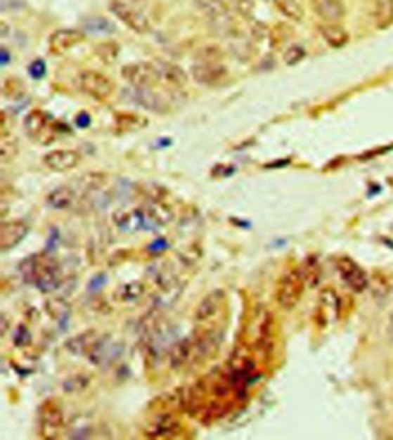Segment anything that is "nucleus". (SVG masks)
I'll return each mask as SVG.
<instances>
[{"label":"nucleus","mask_w":393,"mask_h":440,"mask_svg":"<svg viewBox=\"0 0 393 440\" xmlns=\"http://www.w3.org/2000/svg\"><path fill=\"white\" fill-rule=\"evenodd\" d=\"M304 275L300 268H293L286 272L279 280L276 292V299L279 306L291 310L300 302L304 292Z\"/></svg>","instance_id":"f257e3e1"},{"label":"nucleus","mask_w":393,"mask_h":440,"mask_svg":"<svg viewBox=\"0 0 393 440\" xmlns=\"http://www.w3.org/2000/svg\"><path fill=\"white\" fill-rule=\"evenodd\" d=\"M122 77L133 88H153L160 82L156 65L150 63H131L122 68Z\"/></svg>","instance_id":"f03ea898"},{"label":"nucleus","mask_w":393,"mask_h":440,"mask_svg":"<svg viewBox=\"0 0 393 440\" xmlns=\"http://www.w3.org/2000/svg\"><path fill=\"white\" fill-rule=\"evenodd\" d=\"M27 134L43 144H50L55 140V128L52 119L42 110H32L25 119Z\"/></svg>","instance_id":"7ed1b4c3"},{"label":"nucleus","mask_w":393,"mask_h":440,"mask_svg":"<svg viewBox=\"0 0 393 440\" xmlns=\"http://www.w3.org/2000/svg\"><path fill=\"white\" fill-rule=\"evenodd\" d=\"M79 84L84 93L97 101H105L115 91L112 81L96 70H86L81 73Z\"/></svg>","instance_id":"20e7f679"},{"label":"nucleus","mask_w":393,"mask_h":440,"mask_svg":"<svg viewBox=\"0 0 393 440\" xmlns=\"http://www.w3.org/2000/svg\"><path fill=\"white\" fill-rule=\"evenodd\" d=\"M336 268L342 280L355 293H362L368 287L369 280L367 273L356 261L347 256L337 259Z\"/></svg>","instance_id":"39448f33"},{"label":"nucleus","mask_w":393,"mask_h":440,"mask_svg":"<svg viewBox=\"0 0 393 440\" xmlns=\"http://www.w3.org/2000/svg\"><path fill=\"white\" fill-rule=\"evenodd\" d=\"M110 8L124 25L136 34H146L150 30V23L147 16L131 5L124 1H113Z\"/></svg>","instance_id":"423d86ee"},{"label":"nucleus","mask_w":393,"mask_h":440,"mask_svg":"<svg viewBox=\"0 0 393 440\" xmlns=\"http://www.w3.org/2000/svg\"><path fill=\"white\" fill-rule=\"evenodd\" d=\"M60 271L55 261L49 259L46 263H42L37 256L32 284H35L36 287L43 293H50L57 290L60 286Z\"/></svg>","instance_id":"0eeeda50"},{"label":"nucleus","mask_w":393,"mask_h":440,"mask_svg":"<svg viewBox=\"0 0 393 440\" xmlns=\"http://www.w3.org/2000/svg\"><path fill=\"white\" fill-rule=\"evenodd\" d=\"M194 80L205 86H214L227 77V70L219 61H198L192 67Z\"/></svg>","instance_id":"6e6552de"},{"label":"nucleus","mask_w":393,"mask_h":440,"mask_svg":"<svg viewBox=\"0 0 393 440\" xmlns=\"http://www.w3.org/2000/svg\"><path fill=\"white\" fill-rule=\"evenodd\" d=\"M86 39L84 32L79 29H59L53 32L49 39V48L51 53L61 56L70 51V48L80 44Z\"/></svg>","instance_id":"1a4fd4ad"},{"label":"nucleus","mask_w":393,"mask_h":440,"mask_svg":"<svg viewBox=\"0 0 393 440\" xmlns=\"http://www.w3.org/2000/svg\"><path fill=\"white\" fill-rule=\"evenodd\" d=\"M198 8L210 19L218 28L230 29V11L223 0H195Z\"/></svg>","instance_id":"9d476101"},{"label":"nucleus","mask_w":393,"mask_h":440,"mask_svg":"<svg viewBox=\"0 0 393 440\" xmlns=\"http://www.w3.org/2000/svg\"><path fill=\"white\" fill-rule=\"evenodd\" d=\"M160 82L169 89H180L188 82V77L183 68L169 61L160 60L156 63Z\"/></svg>","instance_id":"9b49d317"},{"label":"nucleus","mask_w":393,"mask_h":440,"mask_svg":"<svg viewBox=\"0 0 393 440\" xmlns=\"http://www.w3.org/2000/svg\"><path fill=\"white\" fill-rule=\"evenodd\" d=\"M28 233V226L21 220L4 221L0 226V248L10 250L18 246Z\"/></svg>","instance_id":"f8f14e48"},{"label":"nucleus","mask_w":393,"mask_h":440,"mask_svg":"<svg viewBox=\"0 0 393 440\" xmlns=\"http://www.w3.org/2000/svg\"><path fill=\"white\" fill-rule=\"evenodd\" d=\"M81 156L74 150H53L43 158L45 165L55 172H67L80 163Z\"/></svg>","instance_id":"ddd939ff"},{"label":"nucleus","mask_w":393,"mask_h":440,"mask_svg":"<svg viewBox=\"0 0 393 440\" xmlns=\"http://www.w3.org/2000/svg\"><path fill=\"white\" fill-rule=\"evenodd\" d=\"M128 99H131L135 104L143 106L146 109L154 112L165 111L167 103L160 95L154 93L151 88H133L127 93Z\"/></svg>","instance_id":"4468645a"},{"label":"nucleus","mask_w":393,"mask_h":440,"mask_svg":"<svg viewBox=\"0 0 393 440\" xmlns=\"http://www.w3.org/2000/svg\"><path fill=\"white\" fill-rule=\"evenodd\" d=\"M311 7L317 16L330 23L342 20L346 13L342 0H311Z\"/></svg>","instance_id":"2eb2a0df"},{"label":"nucleus","mask_w":393,"mask_h":440,"mask_svg":"<svg viewBox=\"0 0 393 440\" xmlns=\"http://www.w3.org/2000/svg\"><path fill=\"white\" fill-rule=\"evenodd\" d=\"M115 225L127 233H135L146 227V216L141 210L118 211L113 214Z\"/></svg>","instance_id":"dca6fc26"},{"label":"nucleus","mask_w":393,"mask_h":440,"mask_svg":"<svg viewBox=\"0 0 393 440\" xmlns=\"http://www.w3.org/2000/svg\"><path fill=\"white\" fill-rule=\"evenodd\" d=\"M148 124H149V120L138 113L124 112V113L115 115V129L119 134L141 131L147 127Z\"/></svg>","instance_id":"f3484780"},{"label":"nucleus","mask_w":393,"mask_h":440,"mask_svg":"<svg viewBox=\"0 0 393 440\" xmlns=\"http://www.w3.org/2000/svg\"><path fill=\"white\" fill-rule=\"evenodd\" d=\"M318 32L326 44H329L331 48H340L349 43V32L336 23L328 22L321 25L318 27Z\"/></svg>","instance_id":"a211bd4d"},{"label":"nucleus","mask_w":393,"mask_h":440,"mask_svg":"<svg viewBox=\"0 0 393 440\" xmlns=\"http://www.w3.org/2000/svg\"><path fill=\"white\" fill-rule=\"evenodd\" d=\"M375 25L378 29H387L393 25V0H374Z\"/></svg>","instance_id":"6ab92c4d"},{"label":"nucleus","mask_w":393,"mask_h":440,"mask_svg":"<svg viewBox=\"0 0 393 440\" xmlns=\"http://www.w3.org/2000/svg\"><path fill=\"white\" fill-rule=\"evenodd\" d=\"M74 198H75V195L73 190L70 187L64 186L50 193L46 201H48V205L56 210H65L73 205Z\"/></svg>","instance_id":"aec40b11"},{"label":"nucleus","mask_w":393,"mask_h":440,"mask_svg":"<svg viewBox=\"0 0 393 440\" xmlns=\"http://www.w3.org/2000/svg\"><path fill=\"white\" fill-rule=\"evenodd\" d=\"M19 142L11 133L1 134L0 138V158L3 163L14 160L20 151Z\"/></svg>","instance_id":"412c9836"},{"label":"nucleus","mask_w":393,"mask_h":440,"mask_svg":"<svg viewBox=\"0 0 393 440\" xmlns=\"http://www.w3.org/2000/svg\"><path fill=\"white\" fill-rule=\"evenodd\" d=\"M171 218H172V214H171V211L167 207L155 203V205L148 207L147 216H146V226H147L148 220H150L149 223L151 225L158 226V225H164V224L169 223Z\"/></svg>","instance_id":"4be33fe9"},{"label":"nucleus","mask_w":393,"mask_h":440,"mask_svg":"<svg viewBox=\"0 0 393 440\" xmlns=\"http://www.w3.org/2000/svg\"><path fill=\"white\" fill-rule=\"evenodd\" d=\"M276 7L283 15L293 21H300L304 18V10L297 0H273Z\"/></svg>","instance_id":"5701e85b"},{"label":"nucleus","mask_w":393,"mask_h":440,"mask_svg":"<svg viewBox=\"0 0 393 440\" xmlns=\"http://www.w3.org/2000/svg\"><path fill=\"white\" fill-rule=\"evenodd\" d=\"M94 333L88 332L84 335H79L77 338L70 339L66 344L68 351L73 354H84L86 351H89V348H93L97 342H94Z\"/></svg>","instance_id":"b1692460"},{"label":"nucleus","mask_w":393,"mask_h":440,"mask_svg":"<svg viewBox=\"0 0 393 440\" xmlns=\"http://www.w3.org/2000/svg\"><path fill=\"white\" fill-rule=\"evenodd\" d=\"M84 27L88 32L99 34H110L115 30V26L111 21L101 16H94L84 20Z\"/></svg>","instance_id":"393cba45"},{"label":"nucleus","mask_w":393,"mask_h":440,"mask_svg":"<svg viewBox=\"0 0 393 440\" xmlns=\"http://www.w3.org/2000/svg\"><path fill=\"white\" fill-rule=\"evenodd\" d=\"M96 55L99 59L105 64H112L113 61L118 58L119 46L115 41H105L99 44L96 48Z\"/></svg>","instance_id":"a878e982"},{"label":"nucleus","mask_w":393,"mask_h":440,"mask_svg":"<svg viewBox=\"0 0 393 440\" xmlns=\"http://www.w3.org/2000/svg\"><path fill=\"white\" fill-rule=\"evenodd\" d=\"M43 427L46 429H57L61 423V413L57 407L46 406L44 413L42 414Z\"/></svg>","instance_id":"bb28decb"},{"label":"nucleus","mask_w":393,"mask_h":440,"mask_svg":"<svg viewBox=\"0 0 393 440\" xmlns=\"http://www.w3.org/2000/svg\"><path fill=\"white\" fill-rule=\"evenodd\" d=\"M306 57V50L304 46L299 44H293L285 51L284 61L288 66H295Z\"/></svg>","instance_id":"cd10ccee"},{"label":"nucleus","mask_w":393,"mask_h":440,"mask_svg":"<svg viewBox=\"0 0 393 440\" xmlns=\"http://www.w3.org/2000/svg\"><path fill=\"white\" fill-rule=\"evenodd\" d=\"M218 299L216 294H211L203 302L198 310V317L200 319L208 318L217 310Z\"/></svg>","instance_id":"c85d7f7f"},{"label":"nucleus","mask_w":393,"mask_h":440,"mask_svg":"<svg viewBox=\"0 0 393 440\" xmlns=\"http://www.w3.org/2000/svg\"><path fill=\"white\" fill-rule=\"evenodd\" d=\"M196 59L198 61H219L221 59V51L216 45H207L198 52Z\"/></svg>","instance_id":"c756f323"},{"label":"nucleus","mask_w":393,"mask_h":440,"mask_svg":"<svg viewBox=\"0 0 393 440\" xmlns=\"http://www.w3.org/2000/svg\"><path fill=\"white\" fill-rule=\"evenodd\" d=\"M23 91H25V88H23L21 81L16 80L13 77H10V79L4 81L3 93L5 96L18 97L23 93Z\"/></svg>","instance_id":"7c9ffc66"},{"label":"nucleus","mask_w":393,"mask_h":440,"mask_svg":"<svg viewBox=\"0 0 393 440\" xmlns=\"http://www.w3.org/2000/svg\"><path fill=\"white\" fill-rule=\"evenodd\" d=\"M143 293V286L138 283H131L122 287V299L125 301L135 300Z\"/></svg>","instance_id":"2f4dec72"},{"label":"nucleus","mask_w":393,"mask_h":440,"mask_svg":"<svg viewBox=\"0 0 393 440\" xmlns=\"http://www.w3.org/2000/svg\"><path fill=\"white\" fill-rule=\"evenodd\" d=\"M30 333L26 326L20 325L14 333V344L18 347H22L30 342Z\"/></svg>","instance_id":"473e14b6"},{"label":"nucleus","mask_w":393,"mask_h":440,"mask_svg":"<svg viewBox=\"0 0 393 440\" xmlns=\"http://www.w3.org/2000/svg\"><path fill=\"white\" fill-rule=\"evenodd\" d=\"M29 74L32 79H42L46 73V66H45L44 61L41 59L32 61V64L29 65L28 67Z\"/></svg>","instance_id":"72a5a7b5"},{"label":"nucleus","mask_w":393,"mask_h":440,"mask_svg":"<svg viewBox=\"0 0 393 440\" xmlns=\"http://www.w3.org/2000/svg\"><path fill=\"white\" fill-rule=\"evenodd\" d=\"M106 280H108V277H106L105 273H102V272L97 273L95 277L90 279L89 284H88V290L91 292V293L99 292L105 286Z\"/></svg>","instance_id":"f704fd0d"},{"label":"nucleus","mask_w":393,"mask_h":440,"mask_svg":"<svg viewBox=\"0 0 393 440\" xmlns=\"http://www.w3.org/2000/svg\"><path fill=\"white\" fill-rule=\"evenodd\" d=\"M167 248H169V242L167 240L163 239V238H158L148 246V252H151V254H160V252H165Z\"/></svg>","instance_id":"c9c22d12"},{"label":"nucleus","mask_w":393,"mask_h":440,"mask_svg":"<svg viewBox=\"0 0 393 440\" xmlns=\"http://www.w3.org/2000/svg\"><path fill=\"white\" fill-rule=\"evenodd\" d=\"M22 5V0H0V8L3 12L19 10Z\"/></svg>","instance_id":"e433bc0d"},{"label":"nucleus","mask_w":393,"mask_h":440,"mask_svg":"<svg viewBox=\"0 0 393 440\" xmlns=\"http://www.w3.org/2000/svg\"><path fill=\"white\" fill-rule=\"evenodd\" d=\"M58 240H59V233H58L57 230H52L51 233H50V236H49L48 241H46V246H45V252H55L56 248H57Z\"/></svg>","instance_id":"4c0bfd02"},{"label":"nucleus","mask_w":393,"mask_h":440,"mask_svg":"<svg viewBox=\"0 0 393 440\" xmlns=\"http://www.w3.org/2000/svg\"><path fill=\"white\" fill-rule=\"evenodd\" d=\"M90 122H91V118L86 111L80 112L75 118V124L79 128H86L89 126Z\"/></svg>","instance_id":"58836bf2"},{"label":"nucleus","mask_w":393,"mask_h":440,"mask_svg":"<svg viewBox=\"0 0 393 440\" xmlns=\"http://www.w3.org/2000/svg\"><path fill=\"white\" fill-rule=\"evenodd\" d=\"M10 52H7L5 48H1V51H0V63H1V66H5V65L10 61Z\"/></svg>","instance_id":"ea45409f"},{"label":"nucleus","mask_w":393,"mask_h":440,"mask_svg":"<svg viewBox=\"0 0 393 440\" xmlns=\"http://www.w3.org/2000/svg\"><path fill=\"white\" fill-rule=\"evenodd\" d=\"M115 1H124V0H115Z\"/></svg>","instance_id":"a19ab883"},{"label":"nucleus","mask_w":393,"mask_h":440,"mask_svg":"<svg viewBox=\"0 0 393 440\" xmlns=\"http://www.w3.org/2000/svg\"><path fill=\"white\" fill-rule=\"evenodd\" d=\"M392 324H393V323H392Z\"/></svg>","instance_id":"79ce46f5"}]
</instances>
